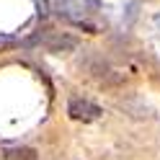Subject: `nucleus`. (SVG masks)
Wrapping results in <instances>:
<instances>
[{
    "label": "nucleus",
    "instance_id": "1",
    "mask_svg": "<svg viewBox=\"0 0 160 160\" xmlns=\"http://www.w3.org/2000/svg\"><path fill=\"white\" fill-rule=\"evenodd\" d=\"M52 11L75 26H88L93 28L91 18L101 11V0H49Z\"/></svg>",
    "mask_w": 160,
    "mask_h": 160
},
{
    "label": "nucleus",
    "instance_id": "2",
    "mask_svg": "<svg viewBox=\"0 0 160 160\" xmlns=\"http://www.w3.org/2000/svg\"><path fill=\"white\" fill-rule=\"evenodd\" d=\"M101 114L103 111H101V106L96 101H91V98H85V96H70V101H67V116L70 119L91 124L96 119H101Z\"/></svg>",
    "mask_w": 160,
    "mask_h": 160
},
{
    "label": "nucleus",
    "instance_id": "3",
    "mask_svg": "<svg viewBox=\"0 0 160 160\" xmlns=\"http://www.w3.org/2000/svg\"><path fill=\"white\" fill-rule=\"evenodd\" d=\"M34 42H36V44H42V47L47 49V52H54V54H62V52H72V49L78 47L75 36H70V34H62V31H44V34L34 36Z\"/></svg>",
    "mask_w": 160,
    "mask_h": 160
},
{
    "label": "nucleus",
    "instance_id": "4",
    "mask_svg": "<svg viewBox=\"0 0 160 160\" xmlns=\"http://www.w3.org/2000/svg\"><path fill=\"white\" fill-rule=\"evenodd\" d=\"M85 70H88V75L96 78L98 83H103V85H116V83H122V72L119 70H114L111 65L106 62V59L101 57H93V59H85Z\"/></svg>",
    "mask_w": 160,
    "mask_h": 160
},
{
    "label": "nucleus",
    "instance_id": "5",
    "mask_svg": "<svg viewBox=\"0 0 160 160\" xmlns=\"http://www.w3.org/2000/svg\"><path fill=\"white\" fill-rule=\"evenodd\" d=\"M0 160H36V150L28 145L0 142Z\"/></svg>",
    "mask_w": 160,
    "mask_h": 160
},
{
    "label": "nucleus",
    "instance_id": "6",
    "mask_svg": "<svg viewBox=\"0 0 160 160\" xmlns=\"http://www.w3.org/2000/svg\"><path fill=\"white\" fill-rule=\"evenodd\" d=\"M155 26H158V28H160V13H158V16H155Z\"/></svg>",
    "mask_w": 160,
    "mask_h": 160
}]
</instances>
